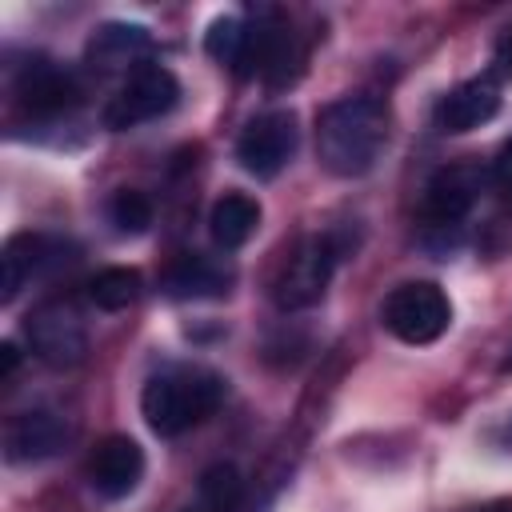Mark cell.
Segmentation results:
<instances>
[{"instance_id":"1","label":"cell","mask_w":512,"mask_h":512,"mask_svg":"<svg viewBox=\"0 0 512 512\" xmlns=\"http://www.w3.org/2000/svg\"><path fill=\"white\" fill-rule=\"evenodd\" d=\"M384 144H388V108L376 96H340L316 116V156L340 180H356L372 172Z\"/></svg>"},{"instance_id":"2","label":"cell","mask_w":512,"mask_h":512,"mask_svg":"<svg viewBox=\"0 0 512 512\" xmlns=\"http://www.w3.org/2000/svg\"><path fill=\"white\" fill-rule=\"evenodd\" d=\"M224 376L204 364H168L148 376L140 392V412L156 436H180L204 424L224 404Z\"/></svg>"},{"instance_id":"3","label":"cell","mask_w":512,"mask_h":512,"mask_svg":"<svg viewBox=\"0 0 512 512\" xmlns=\"http://www.w3.org/2000/svg\"><path fill=\"white\" fill-rule=\"evenodd\" d=\"M344 256V244L336 232H316V236H304L288 260L280 264L276 280H272V300L280 312H300V308H312L324 300L328 284H332V272Z\"/></svg>"},{"instance_id":"4","label":"cell","mask_w":512,"mask_h":512,"mask_svg":"<svg viewBox=\"0 0 512 512\" xmlns=\"http://www.w3.org/2000/svg\"><path fill=\"white\" fill-rule=\"evenodd\" d=\"M180 100V80L164 68V64H152L144 60L140 68H132L124 76V84L116 88V96L108 100L104 108V128L112 132H128V128H140L148 120H160L176 108Z\"/></svg>"},{"instance_id":"5","label":"cell","mask_w":512,"mask_h":512,"mask_svg":"<svg viewBox=\"0 0 512 512\" xmlns=\"http://www.w3.org/2000/svg\"><path fill=\"white\" fill-rule=\"evenodd\" d=\"M380 320L404 344H432V340H440L448 332L452 304H448V296H444L440 284H432V280H408V284H400V288L388 292V300L380 308Z\"/></svg>"},{"instance_id":"6","label":"cell","mask_w":512,"mask_h":512,"mask_svg":"<svg viewBox=\"0 0 512 512\" xmlns=\"http://www.w3.org/2000/svg\"><path fill=\"white\" fill-rule=\"evenodd\" d=\"M300 60H304V48H300L296 32L280 16L264 12V16H256V24H248L236 72L240 76H260L268 84H288L300 72Z\"/></svg>"},{"instance_id":"7","label":"cell","mask_w":512,"mask_h":512,"mask_svg":"<svg viewBox=\"0 0 512 512\" xmlns=\"http://www.w3.org/2000/svg\"><path fill=\"white\" fill-rule=\"evenodd\" d=\"M296 144H300V128H296V116L284 112V108H272L256 120H248V128L240 132L236 140V160L248 176L256 180H272L284 172V164L296 156Z\"/></svg>"},{"instance_id":"8","label":"cell","mask_w":512,"mask_h":512,"mask_svg":"<svg viewBox=\"0 0 512 512\" xmlns=\"http://www.w3.org/2000/svg\"><path fill=\"white\" fill-rule=\"evenodd\" d=\"M24 336L36 352V360H44L48 368H72L88 352V332H84L76 308L64 304V300L36 304L28 324H24Z\"/></svg>"},{"instance_id":"9","label":"cell","mask_w":512,"mask_h":512,"mask_svg":"<svg viewBox=\"0 0 512 512\" xmlns=\"http://www.w3.org/2000/svg\"><path fill=\"white\" fill-rule=\"evenodd\" d=\"M4 304H12L32 280H44L48 272L76 260V244L48 232H24L4 244Z\"/></svg>"},{"instance_id":"10","label":"cell","mask_w":512,"mask_h":512,"mask_svg":"<svg viewBox=\"0 0 512 512\" xmlns=\"http://www.w3.org/2000/svg\"><path fill=\"white\" fill-rule=\"evenodd\" d=\"M76 428L64 412L56 408H28V412H16L4 428V456L12 464H40V460H52L60 456L68 444H72Z\"/></svg>"},{"instance_id":"11","label":"cell","mask_w":512,"mask_h":512,"mask_svg":"<svg viewBox=\"0 0 512 512\" xmlns=\"http://www.w3.org/2000/svg\"><path fill=\"white\" fill-rule=\"evenodd\" d=\"M488 184V172L480 164H448L440 168L424 188V220L428 228H460V220L476 208L480 192Z\"/></svg>"},{"instance_id":"12","label":"cell","mask_w":512,"mask_h":512,"mask_svg":"<svg viewBox=\"0 0 512 512\" xmlns=\"http://www.w3.org/2000/svg\"><path fill=\"white\" fill-rule=\"evenodd\" d=\"M12 92H16V100H20V108H24L28 116H60V112H68V108L80 100L76 76H72L68 68H60V64L44 60V56L28 60V64L16 72Z\"/></svg>"},{"instance_id":"13","label":"cell","mask_w":512,"mask_h":512,"mask_svg":"<svg viewBox=\"0 0 512 512\" xmlns=\"http://www.w3.org/2000/svg\"><path fill=\"white\" fill-rule=\"evenodd\" d=\"M144 480V452L132 436H104L88 456V484L104 500H124Z\"/></svg>"},{"instance_id":"14","label":"cell","mask_w":512,"mask_h":512,"mask_svg":"<svg viewBox=\"0 0 512 512\" xmlns=\"http://www.w3.org/2000/svg\"><path fill=\"white\" fill-rule=\"evenodd\" d=\"M500 112V84L496 76H472L464 84H456L448 96H440L436 104V128L440 132H472L480 124H488Z\"/></svg>"},{"instance_id":"15","label":"cell","mask_w":512,"mask_h":512,"mask_svg":"<svg viewBox=\"0 0 512 512\" xmlns=\"http://www.w3.org/2000/svg\"><path fill=\"white\" fill-rule=\"evenodd\" d=\"M232 284V268L212 256H176L164 272V292L172 300H212Z\"/></svg>"},{"instance_id":"16","label":"cell","mask_w":512,"mask_h":512,"mask_svg":"<svg viewBox=\"0 0 512 512\" xmlns=\"http://www.w3.org/2000/svg\"><path fill=\"white\" fill-rule=\"evenodd\" d=\"M256 224H260V204L252 196H244V192L220 196L212 204V216H208V232H212L216 248H224V252L248 244L252 232H256Z\"/></svg>"},{"instance_id":"17","label":"cell","mask_w":512,"mask_h":512,"mask_svg":"<svg viewBox=\"0 0 512 512\" xmlns=\"http://www.w3.org/2000/svg\"><path fill=\"white\" fill-rule=\"evenodd\" d=\"M148 32L140 24H104L92 32L88 40V60L100 64V68H140L136 56L148 52Z\"/></svg>"},{"instance_id":"18","label":"cell","mask_w":512,"mask_h":512,"mask_svg":"<svg viewBox=\"0 0 512 512\" xmlns=\"http://www.w3.org/2000/svg\"><path fill=\"white\" fill-rule=\"evenodd\" d=\"M244 500V480L236 464H212L196 480V496L180 512H236Z\"/></svg>"},{"instance_id":"19","label":"cell","mask_w":512,"mask_h":512,"mask_svg":"<svg viewBox=\"0 0 512 512\" xmlns=\"http://www.w3.org/2000/svg\"><path fill=\"white\" fill-rule=\"evenodd\" d=\"M144 292V280L136 268H104L88 280V300L104 312H124L128 304H136Z\"/></svg>"},{"instance_id":"20","label":"cell","mask_w":512,"mask_h":512,"mask_svg":"<svg viewBox=\"0 0 512 512\" xmlns=\"http://www.w3.org/2000/svg\"><path fill=\"white\" fill-rule=\"evenodd\" d=\"M108 220H112V228L120 236H140L152 224V200L144 192H136V188H120L108 200Z\"/></svg>"},{"instance_id":"21","label":"cell","mask_w":512,"mask_h":512,"mask_svg":"<svg viewBox=\"0 0 512 512\" xmlns=\"http://www.w3.org/2000/svg\"><path fill=\"white\" fill-rule=\"evenodd\" d=\"M244 36H248V24L240 16H220L208 24L204 32V52L216 60V64H228L236 68L240 64V52H244Z\"/></svg>"},{"instance_id":"22","label":"cell","mask_w":512,"mask_h":512,"mask_svg":"<svg viewBox=\"0 0 512 512\" xmlns=\"http://www.w3.org/2000/svg\"><path fill=\"white\" fill-rule=\"evenodd\" d=\"M488 184L500 196H512V140H504L500 152H496V160L488 164Z\"/></svg>"},{"instance_id":"23","label":"cell","mask_w":512,"mask_h":512,"mask_svg":"<svg viewBox=\"0 0 512 512\" xmlns=\"http://www.w3.org/2000/svg\"><path fill=\"white\" fill-rule=\"evenodd\" d=\"M496 64H500L504 76H512V24H508L504 36L496 40Z\"/></svg>"},{"instance_id":"24","label":"cell","mask_w":512,"mask_h":512,"mask_svg":"<svg viewBox=\"0 0 512 512\" xmlns=\"http://www.w3.org/2000/svg\"><path fill=\"white\" fill-rule=\"evenodd\" d=\"M16 360H20V352H16V344H4V348H0V372H4V376H12V368H16Z\"/></svg>"},{"instance_id":"25","label":"cell","mask_w":512,"mask_h":512,"mask_svg":"<svg viewBox=\"0 0 512 512\" xmlns=\"http://www.w3.org/2000/svg\"><path fill=\"white\" fill-rule=\"evenodd\" d=\"M472 512H512V500H488V504H480Z\"/></svg>"},{"instance_id":"26","label":"cell","mask_w":512,"mask_h":512,"mask_svg":"<svg viewBox=\"0 0 512 512\" xmlns=\"http://www.w3.org/2000/svg\"><path fill=\"white\" fill-rule=\"evenodd\" d=\"M504 372H512V352H508V356H504Z\"/></svg>"},{"instance_id":"27","label":"cell","mask_w":512,"mask_h":512,"mask_svg":"<svg viewBox=\"0 0 512 512\" xmlns=\"http://www.w3.org/2000/svg\"><path fill=\"white\" fill-rule=\"evenodd\" d=\"M508 436H512V424H508Z\"/></svg>"}]
</instances>
